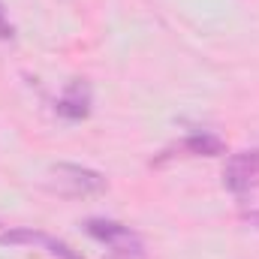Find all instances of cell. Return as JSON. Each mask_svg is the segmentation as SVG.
Here are the masks:
<instances>
[{
  "label": "cell",
  "mask_w": 259,
  "mask_h": 259,
  "mask_svg": "<svg viewBox=\"0 0 259 259\" xmlns=\"http://www.w3.org/2000/svg\"><path fill=\"white\" fill-rule=\"evenodd\" d=\"M244 223H247V226H253V229H259V211H250V214H244Z\"/></svg>",
  "instance_id": "cell-8"
},
{
  "label": "cell",
  "mask_w": 259,
  "mask_h": 259,
  "mask_svg": "<svg viewBox=\"0 0 259 259\" xmlns=\"http://www.w3.org/2000/svg\"><path fill=\"white\" fill-rule=\"evenodd\" d=\"M91 103H94L91 84L81 81V78H75V81L66 84V91L58 97L55 109H58V115L66 118V121H84V118L91 115Z\"/></svg>",
  "instance_id": "cell-5"
},
{
  "label": "cell",
  "mask_w": 259,
  "mask_h": 259,
  "mask_svg": "<svg viewBox=\"0 0 259 259\" xmlns=\"http://www.w3.org/2000/svg\"><path fill=\"white\" fill-rule=\"evenodd\" d=\"M184 151L202 154V157H220V154L226 151V145H223V139L214 136V133H193V136L184 139Z\"/></svg>",
  "instance_id": "cell-6"
},
{
  "label": "cell",
  "mask_w": 259,
  "mask_h": 259,
  "mask_svg": "<svg viewBox=\"0 0 259 259\" xmlns=\"http://www.w3.org/2000/svg\"><path fill=\"white\" fill-rule=\"evenodd\" d=\"M49 187L61 196H94L106 190V178L88 166L61 163L49 172Z\"/></svg>",
  "instance_id": "cell-1"
},
{
  "label": "cell",
  "mask_w": 259,
  "mask_h": 259,
  "mask_svg": "<svg viewBox=\"0 0 259 259\" xmlns=\"http://www.w3.org/2000/svg\"><path fill=\"white\" fill-rule=\"evenodd\" d=\"M15 36V27L9 24V18H6V6L0 3V39H12Z\"/></svg>",
  "instance_id": "cell-7"
},
{
  "label": "cell",
  "mask_w": 259,
  "mask_h": 259,
  "mask_svg": "<svg viewBox=\"0 0 259 259\" xmlns=\"http://www.w3.org/2000/svg\"><path fill=\"white\" fill-rule=\"evenodd\" d=\"M0 244H39V247H46L52 256H61V259H81L66 241H58V238H52V235H46V232H39V229H27V226H21V229H9V232H0Z\"/></svg>",
  "instance_id": "cell-4"
},
{
  "label": "cell",
  "mask_w": 259,
  "mask_h": 259,
  "mask_svg": "<svg viewBox=\"0 0 259 259\" xmlns=\"http://www.w3.org/2000/svg\"><path fill=\"white\" fill-rule=\"evenodd\" d=\"M84 232L91 235V238H97V241H103V244H109L115 253H121V256H142L145 253V244H142V238L124 226V223H118V220H106V217H91L88 223H84Z\"/></svg>",
  "instance_id": "cell-2"
},
{
  "label": "cell",
  "mask_w": 259,
  "mask_h": 259,
  "mask_svg": "<svg viewBox=\"0 0 259 259\" xmlns=\"http://www.w3.org/2000/svg\"><path fill=\"white\" fill-rule=\"evenodd\" d=\"M223 184L232 190V193H250L259 184V148L250 151H238L226 160V169H223Z\"/></svg>",
  "instance_id": "cell-3"
}]
</instances>
